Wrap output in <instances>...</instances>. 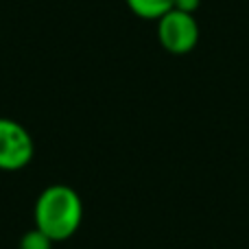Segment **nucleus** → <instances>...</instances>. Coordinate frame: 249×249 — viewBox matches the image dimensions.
<instances>
[{"label":"nucleus","mask_w":249,"mask_h":249,"mask_svg":"<svg viewBox=\"0 0 249 249\" xmlns=\"http://www.w3.org/2000/svg\"><path fill=\"white\" fill-rule=\"evenodd\" d=\"M35 155L31 131L13 118H0V171H22Z\"/></svg>","instance_id":"nucleus-2"},{"label":"nucleus","mask_w":249,"mask_h":249,"mask_svg":"<svg viewBox=\"0 0 249 249\" xmlns=\"http://www.w3.org/2000/svg\"><path fill=\"white\" fill-rule=\"evenodd\" d=\"M158 39L171 55H188L199 42V24L193 13L171 9L158 20Z\"/></svg>","instance_id":"nucleus-3"},{"label":"nucleus","mask_w":249,"mask_h":249,"mask_svg":"<svg viewBox=\"0 0 249 249\" xmlns=\"http://www.w3.org/2000/svg\"><path fill=\"white\" fill-rule=\"evenodd\" d=\"M55 243L42 232V230L33 228L20 238V249H53Z\"/></svg>","instance_id":"nucleus-5"},{"label":"nucleus","mask_w":249,"mask_h":249,"mask_svg":"<svg viewBox=\"0 0 249 249\" xmlns=\"http://www.w3.org/2000/svg\"><path fill=\"white\" fill-rule=\"evenodd\" d=\"M33 219L35 228L53 243L68 241L83 223V201L77 190L66 184L46 186L35 201Z\"/></svg>","instance_id":"nucleus-1"},{"label":"nucleus","mask_w":249,"mask_h":249,"mask_svg":"<svg viewBox=\"0 0 249 249\" xmlns=\"http://www.w3.org/2000/svg\"><path fill=\"white\" fill-rule=\"evenodd\" d=\"M124 2L142 20H160L173 9V0H124Z\"/></svg>","instance_id":"nucleus-4"},{"label":"nucleus","mask_w":249,"mask_h":249,"mask_svg":"<svg viewBox=\"0 0 249 249\" xmlns=\"http://www.w3.org/2000/svg\"><path fill=\"white\" fill-rule=\"evenodd\" d=\"M199 7H201V0H173V9L184 13H193V16Z\"/></svg>","instance_id":"nucleus-6"}]
</instances>
